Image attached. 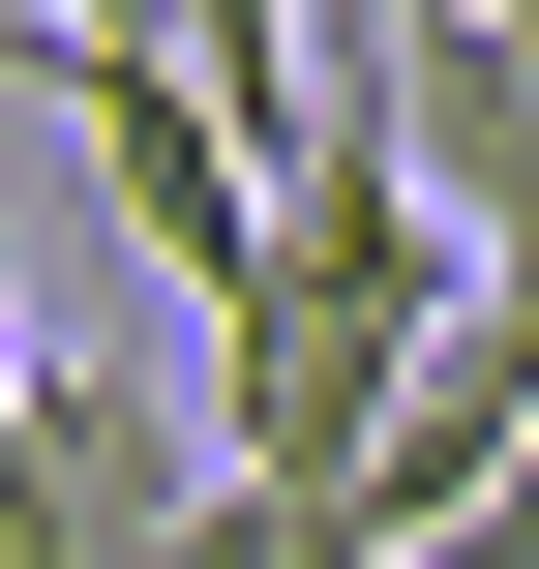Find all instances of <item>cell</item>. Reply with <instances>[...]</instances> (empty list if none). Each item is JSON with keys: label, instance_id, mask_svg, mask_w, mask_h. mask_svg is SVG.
Wrapping results in <instances>:
<instances>
[{"label": "cell", "instance_id": "obj_1", "mask_svg": "<svg viewBox=\"0 0 539 569\" xmlns=\"http://www.w3.org/2000/svg\"><path fill=\"white\" fill-rule=\"evenodd\" d=\"M330 90L420 150V210H450L480 270H539V0H360Z\"/></svg>", "mask_w": 539, "mask_h": 569}, {"label": "cell", "instance_id": "obj_2", "mask_svg": "<svg viewBox=\"0 0 539 569\" xmlns=\"http://www.w3.org/2000/svg\"><path fill=\"white\" fill-rule=\"evenodd\" d=\"M420 569H539V450H510V480H480V510H450Z\"/></svg>", "mask_w": 539, "mask_h": 569}]
</instances>
